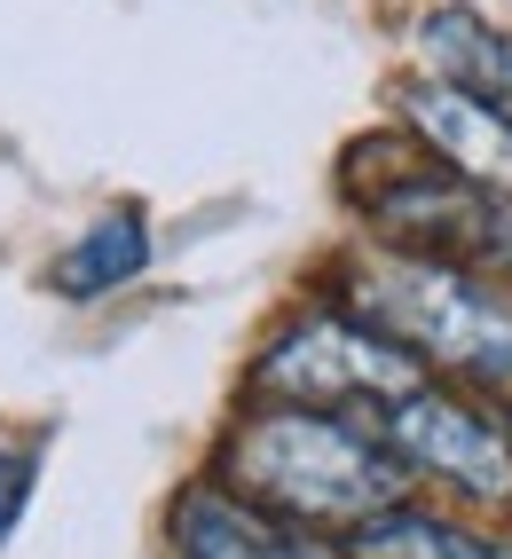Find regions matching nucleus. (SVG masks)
<instances>
[{
    "mask_svg": "<svg viewBox=\"0 0 512 559\" xmlns=\"http://www.w3.org/2000/svg\"><path fill=\"white\" fill-rule=\"evenodd\" d=\"M497 103H504V110H512V71H504V95H497Z\"/></svg>",
    "mask_w": 512,
    "mask_h": 559,
    "instance_id": "12",
    "label": "nucleus"
},
{
    "mask_svg": "<svg viewBox=\"0 0 512 559\" xmlns=\"http://www.w3.org/2000/svg\"><path fill=\"white\" fill-rule=\"evenodd\" d=\"M371 433L410 465V480H442L465 504H512V441L497 418H481L473 402L442 394V386H410L402 402L371 409Z\"/></svg>",
    "mask_w": 512,
    "mask_h": 559,
    "instance_id": "5",
    "label": "nucleus"
},
{
    "mask_svg": "<svg viewBox=\"0 0 512 559\" xmlns=\"http://www.w3.org/2000/svg\"><path fill=\"white\" fill-rule=\"evenodd\" d=\"M213 480L315 536L323 528L347 536L355 520L410 497V465L371 433V418L291 409V402H245L222 450H213Z\"/></svg>",
    "mask_w": 512,
    "mask_h": 559,
    "instance_id": "1",
    "label": "nucleus"
},
{
    "mask_svg": "<svg viewBox=\"0 0 512 559\" xmlns=\"http://www.w3.org/2000/svg\"><path fill=\"white\" fill-rule=\"evenodd\" d=\"M394 110H402V134L433 166H450L457 181H473L489 198H512V110L504 103L442 87V80H410L394 95Z\"/></svg>",
    "mask_w": 512,
    "mask_h": 559,
    "instance_id": "6",
    "label": "nucleus"
},
{
    "mask_svg": "<svg viewBox=\"0 0 512 559\" xmlns=\"http://www.w3.org/2000/svg\"><path fill=\"white\" fill-rule=\"evenodd\" d=\"M410 48H418V80H442L465 95H504V71H512V32H497L473 0H442L410 24Z\"/></svg>",
    "mask_w": 512,
    "mask_h": 559,
    "instance_id": "9",
    "label": "nucleus"
},
{
    "mask_svg": "<svg viewBox=\"0 0 512 559\" xmlns=\"http://www.w3.org/2000/svg\"><path fill=\"white\" fill-rule=\"evenodd\" d=\"M166 551L174 559H340L332 536L315 528H291V520L261 512L252 497L222 489V480H190V489H174L166 504Z\"/></svg>",
    "mask_w": 512,
    "mask_h": 559,
    "instance_id": "7",
    "label": "nucleus"
},
{
    "mask_svg": "<svg viewBox=\"0 0 512 559\" xmlns=\"http://www.w3.org/2000/svg\"><path fill=\"white\" fill-rule=\"evenodd\" d=\"M410 386H426V362L402 355L379 323H362L347 300L340 308H300L269 331L252 355L245 394L252 402H291V409H386Z\"/></svg>",
    "mask_w": 512,
    "mask_h": 559,
    "instance_id": "4",
    "label": "nucleus"
},
{
    "mask_svg": "<svg viewBox=\"0 0 512 559\" xmlns=\"http://www.w3.org/2000/svg\"><path fill=\"white\" fill-rule=\"evenodd\" d=\"M497 426H504V441H512V402H504V418H497Z\"/></svg>",
    "mask_w": 512,
    "mask_h": 559,
    "instance_id": "13",
    "label": "nucleus"
},
{
    "mask_svg": "<svg viewBox=\"0 0 512 559\" xmlns=\"http://www.w3.org/2000/svg\"><path fill=\"white\" fill-rule=\"evenodd\" d=\"M450 559H512V544H497V536H473V528H450Z\"/></svg>",
    "mask_w": 512,
    "mask_h": 559,
    "instance_id": "11",
    "label": "nucleus"
},
{
    "mask_svg": "<svg viewBox=\"0 0 512 559\" xmlns=\"http://www.w3.org/2000/svg\"><path fill=\"white\" fill-rule=\"evenodd\" d=\"M40 457H48V441H40V433L0 426V551L16 544L32 497H40Z\"/></svg>",
    "mask_w": 512,
    "mask_h": 559,
    "instance_id": "10",
    "label": "nucleus"
},
{
    "mask_svg": "<svg viewBox=\"0 0 512 559\" xmlns=\"http://www.w3.org/2000/svg\"><path fill=\"white\" fill-rule=\"evenodd\" d=\"M347 205L386 237V252L457 260V269H512V198H489L433 166L410 134H362L340 158Z\"/></svg>",
    "mask_w": 512,
    "mask_h": 559,
    "instance_id": "3",
    "label": "nucleus"
},
{
    "mask_svg": "<svg viewBox=\"0 0 512 559\" xmlns=\"http://www.w3.org/2000/svg\"><path fill=\"white\" fill-rule=\"evenodd\" d=\"M142 276H151V221H142V205H103L87 229L48 260V292L71 300V308L119 300Z\"/></svg>",
    "mask_w": 512,
    "mask_h": 559,
    "instance_id": "8",
    "label": "nucleus"
},
{
    "mask_svg": "<svg viewBox=\"0 0 512 559\" xmlns=\"http://www.w3.org/2000/svg\"><path fill=\"white\" fill-rule=\"evenodd\" d=\"M347 308L362 323H379L426 370H457L489 394H512V300L497 284H481V269L371 252L347 269Z\"/></svg>",
    "mask_w": 512,
    "mask_h": 559,
    "instance_id": "2",
    "label": "nucleus"
}]
</instances>
